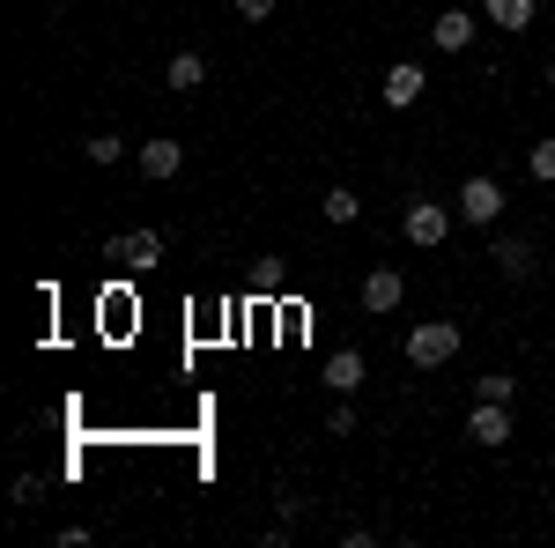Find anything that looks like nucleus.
Segmentation results:
<instances>
[{
    "label": "nucleus",
    "mask_w": 555,
    "mask_h": 548,
    "mask_svg": "<svg viewBox=\"0 0 555 548\" xmlns=\"http://www.w3.org/2000/svg\"><path fill=\"white\" fill-rule=\"evenodd\" d=\"M460 356V319H423V327H408V364L415 371H444Z\"/></svg>",
    "instance_id": "1"
},
{
    "label": "nucleus",
    "mask_w": 555,
    "mask_h": 548,
    "mask_svg": "<svg viewBox=\"0 0 555 548\" xmlns=\"http://www.w3.org/2000/svg\"><path fill=\"white\" fill-rule=\"evenodd\" d=\"M104 259L127 267V275H149L164 259V230H119V238H104Z\"/></svg>",
    "instance_id": "2"
},
{
    "label": "nucleus",
    "mask_w": 555,
    "mask_h": 548,
    "mask_svg": "<svg viewBox=\"0 0 555 548\" xmlns=\"http://www.w3.org/2000/svg\"><path fill=\"white\" fill-rule=\"evenodd\" d=\"M400 230H408V245H444L452 238V208L444 201H408V215H400Z\"/></svg>",
    "instance_id": "3"
},
{
    "label": "nucleus",
    "mask_w": 555,
    "mask_h": 548,
    "mask_svg": "<svg viewBox=\"0 0 555 548\" xmlns=\"http://www.w3.org/2000/svg\"><path fill=\"white\" fill-rule=\"evenodd\" d=\"M467 437L481 453H496V445H512V400H474L467 416Z\"/></svg>",
    "instance_id": "4"
},
{
    "label": "nucleus",
    "mask_w": 555,
    "mask_h": 548,
    "mask_svg": "<svg viewBox=\"0 0 555 548\" xmlns=\"http://www.w3.org/2000/svg\"><path fill=\"white\" fill-rule=\"evenodd\" d=\"M496 215H504V186L489 170H474L467 186H460V222H496Z\"/></svg>",
    "instance_id": "5"
},
{
    "label": "nucleus",
    "mask_w": 555,
    "mask_h": 548,
    "mask_svg": "<svg viewBox=\"0 0 555 548\" xmlns=\"http://www.w3.org/2000/svg\"><path fill=\"white\" fill-rule=\"evenodd\" d=\"M385 104H392V112H408V104H423V89H429V75L423 67H415V60H392V67H385Z\"/></svg>",
    "instance_id": "6"
},
{
    "label": "nucleus",
    "mask_w": 555,
    "mask_h": 548,
    "mask_svg": "<svg viewBox=\"0 0 555 548\" xmlns=\"http://www.w3.org/2000/svg\"><path fill=\"white\" fill-rule=\"evenodd\" d=\"M400 296H408V275H400V267H371V275H363V311H400Z\"/></svg>",
    "instance_id": "7"
},
{
    "label": "nucleus",
    "mask_w": 555,
    "mask_h": 548,
    "mask_svg": "<svg viewBox=\"0 0 555 548\" xmlns=\"http://www.w3.org/2000/svg\"><path fill=\"white\" fill-rule=\"evenodd\" d=\"M474 30H481V23H474L467 8H444V15H429V44H437V52H467Z\"/></svg>",
    "instance_id": "8"
},
{
    "label": "nucleus",
    "mask_w": 555,
    "mask_h": 548,
    "mask_svg": "<svg viewBox=\"0 0 555 548\" xmlns=\"http://www.w3.org/2000/svg\"><path fill=\"white\" fill-rule=\"evenodd\" d=\"M133 164H141V178H156V186H164V178L185 170V141H141V149H133Z\"/></svg>",
    "instance_id": "9"
},
{
    "label": "nucleus",
    "mask_w": 555,
    "mask_h": 548,
    "mask_svg": "<svg viewBox=\"0 0 555 548\" xmlns=\"http://www.w3.org/2000/svg\"><path fill=\"white\" fill-rule=\"evenodd\" d=\"M489 259H496V275H504V282H526V275H533V245H526V238H496V245H489Z\"/></svg>",
    "instance_id": "10"
},
{
    "label": "nucleus",
    "mask_w": 555,
    "mask_h": 548,
    "mask_svg": "<svg viewBox=\"0 0 555 548\" xmlns=\"http://www.w3.org/2000/svg\"><path fill=\"white\" fill-rule=\"evenodd\" d=\"M481 15H489L496 30H533V15H541V0H481Z\"/></svg>",
    "instance_id": "11"
},
{
    "label": "nucleus",
    "mask_w": 555,
    "mask_h": 548,
    "mask_svg": "<svg viewBox=\"0 0 555 548\" xmlns=\"http://www.w3.org/2000/svg\"><path fill=\"white\" fill-rule=\"evenodd\" d=\"M201 82H208V60L201 52H178L171 67H164V89H178V97H193Z\"/></svg>",
    "instance_id": "12"
},
{
    "label": "nucleus",
    "mask_w": 555,
    "mask_h": 548,
    "mask_svg": "<svg viewBox=\"0 0 555 548\" xmlns=\"http://www.w3.org/2000/svg\"><path fill=\"white\" fill-rule=\"evenodd\" d=\"M326 385H334V393H356V385H363V348H341V356L326 364Z\"/></svg>",
    "instance_id": "13"
},
{
    "label": "nucleus",
    "mask_w": 555,
    "mask_h": 548,
    "mask_svg": "<svg viewBox=\"0 0 555 548\" xmlns=\"http://www.w3.org/2000/svg\"><path fill=\"white\" fill-rule=\"evenodd\" d=\"M82 156H89L96 170H112V164H127V141H119V133H89V141H82Z\"/></svg>",
    "instance_id": "14"
},
{
    "label": "nucleus",
    "mask_w": 555,
    "mask_h": 548,
    "mask_svg": "<svg viewBox=\"0 0 555 548\" xmlns=\"http://www.w3.org/2000/svg\"><path fill=\"white\" fill-rule=\"evenodd\" d=\"M319 208H326V222H356V215H363V201H356L348 186H334V193H326Z\"/></svg>",
    "instance_id": "15"
},
{
    "label": "nucleus",
    "mask_w": 555,
    "mask_h": 548,
    "mask_svg": "<svg viewBox=\"0 0 555 548\" xmlns=\"http://www.w3.org/2000/svg\"><path fill=\"white\" fill-rule=\"evenodd\" d=\"M474 393H481V400H512L518 379H512V371H481V379H474Z\"/></svg>",
    "instance_id": "16"
},
{
    "label": "nucleus",
    "mask_w": 555,
    "mask_h": 548,
    "mask_svg": "<svg viewBox=\"0 0 555 548\" xmlns=\"http://www.w3.org/2000/svg\"><path fill=\"white\" fill-rule=\"evenodd\" d=\"M526 170H533L541 186H555V141H533V156H526Z\"/></svg>",
    "instance_id": "17"
},
{
    "label": "nucleus",
    "mask_w": 555,
    "mask_h": 548,
    "mask_svg": "<svg viewBox=\"0 0 555 548\" xmlns=\"http://www.w3.org/2000/svg\"><path fill=\"white\" fill-rule=\"evenodd\" d=\"M348 430H356V408H348V393H341V400H334V416H326V437H348Z\"/></svg>",
    "instance_id": "18"
},
{
    "label": "nucleus",
    "mask_w": 555,
    "mask_h": 548,
    "mask_svg": "<svg viewBox=\"0 0 555 548\" xmlns=\"http://www.w3.org/2000/svg\"><path fill=\"white\" fill-rule=\"evenodd\" d=\"M237 15H245V23H267V15H274V0H237Z\"/></svg>",
    "instance_id": "19"
},
{
    "label": "nucleus",
    "mask_w": 555,
    "mask_h": 548,
    "mask_svg": "<svg viewBox=\"0 0 555 548\" xmlns=\"http://www.w3.org/2000/svg\"><path fill=\"white\" fill-rule=\"evenodd\" d=\"M548 89H555V60H548Z\"/></svg>",
    "instance_id": "20"
}]
</instances>
